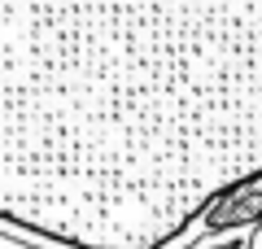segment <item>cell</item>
Returning a JSON list of instances; mask_svg holds the SVG:
<instances>
[{
  "label": "cell",
  "mask_w": 262,
  "mask_h": 249,
  "mask_svg": "<svg viewBox=\"0 0 262 249\" xmlns=\"http://www.w3.org/2000/svg\"><path fill=\"white\" fill-rule=\"evenodd\" d=\"M258 175L262 0H0V227L166 249Z\"/></svg>",
  "instance_id": "1"
},
{
  "label": "cell",
  "mask_w": 262,
  "mask_h": 249,
  "mask_svg": "<svg viewBox=\"0 0 262 249\" xmlns=\"http://www.w3.org/2000/svg\"><path fill=\"white\" fill-rule=\"evenodd\" d=\"M249 249H262V240H253V245H249Z\"/></svg>",
  "instance_id": "3"
},
{
  "label": "cell",
  "mask_w": 262,
  "mask_h": 249,
  "mask_svg": "<svg viewBox=\"0 0 262 249\" xmlns=\"http://www.w3.org/2000/svg\"><path fill=\"white\" fill-rule=\"evenodd\" d=\"M262 223V175L258 179H249V184H241V188H232L227 197H219L214 205H210L201 219L192 223V227L184 232V245H192L196 236H206V240H214V236H223V232H253Z\"/></svg>",
  "instance_id": "2"
}]
</instances>
